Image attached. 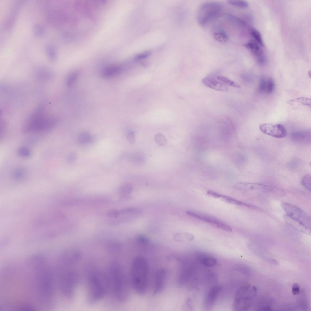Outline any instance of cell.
Wrapping results in <instances>:
<instances>
[{
  "mask_svg": "<svg viewBox=\"0 0 311 311\" xmlns=\"http://www.w3.org/2000/svg\"><path fill=\"white\" fill-rule=\"evenodd\" d=\"M106 274L109 290L117 300L120 302L125 301L129 294L128 286L121 267L117 263H113L109 267Z\"/></svg>",
  "mask_w": 311,
  "mask_h": 311,
  "instance_id": "1",
  "label": "cell"
},
{
  "mask_svg": "<svg viewBox=\"0 0 311 311\" xmlns=\"http://www.w3.org/2000/svg\"><path fill=\"white\" fill-rule=\"evenodd\" d=\"M87 289L89 303L93 304L101 300L109 289L107 274L99 271L92 273L89 278Z\"/></svg>",
  "mask_w": 311,
  "mask_h": 311,
  "instance_id": "2",
  "label": "cell"
},
{
  "mask_svg": "<svg viewBox=\"0 0 311 311\" xmlns=\"http://www.w3.org/2000/svg\"><path fill=\"white\" fill-rule=\"evenodd\" d=\"M148 266L145 259L137 256L133 260L131 267V277L133 287L139 294L142 295L146 292L147 285Z\"/></svg>",
  "mask_w": 311,
  "mask_h": 311,
  "instance_id": "3",
  "label": "cell"
},
{
  "mask_svg": "<svg viewBox=\"0 0 311 311\" xmlns=\"http://www.w3.org/2000/svg\"><path fill=\"white\" fill-rule=\"evenodd\" d=\"M43 105L39 106L31 114L24 128L26 132H39L50 130L54 125V118L46 116Z\"/></svg>",
  "mask_w": 311,
  "mask_h": 311,
  "instance_id": "4",
  "label": "cell"
},
{
  "mask_svg": "<svg viewBox=\"0 0 311 311\" xmlns=\"http://www.w3.org/2000/svg\"><path fill=\"white\" fill-rule=\"evenodd\" d=\"M256 289L255 286L246 285L240 288L236 294L233 303L235 310H246L249 309L255 296Z\"/></svg>",
  "mask_w": 311,
  "mask_h": 311,
  "instance_id": "5",
  "label": "cell"
},
{
  "mask_svg": "<svg viewBox=\"0 0 311 311\" xmlns=\"http://www.w3.org/2000/svg\"><path fill=\"white\" fill-rule=\"evenodd\" d=\"M234 187L240 190L255 191L274 197H282L286 194L285 192L282 189L260 183L238 182L234 185Z\"/></svg>",
  "mask_w": 311,
  "mask_h": 311,
  "instance_id": "6",
  "label": "cell"
},
{
  "mask_svg": "<svg viewBox=\"0 0 311 311\" xmlns=\"http://www.w3.org/2000/svg\"><path fill=\"white\" fill-rule=\"evenodd\" d=\"M223 9L222 5L215 2L205 3L198 11L197 19L199 23L204 26L210 21L218 16Z\"/></svg>",
  "mask_w": 311,
  "mask_h": 311,
  "instance_id": "7",
  "label": "cell"
},
{
  "mask_svg": "<svg viewBox=\"0 0 311 311\" xmlns=\"http://www.w3.org/2000/svg\"><path fill=\"white\" fill-rule=\"evenodd\" d=\"M281 206L287 215L311 229V217L305 211L295 205L287 202L282 203Z\"/></svg>",
  "mask_w": 311,
  "mask_h": 311,
  "instance_id": "8",
  "label": "cell"
},
{
  "mask_svg": "<svg viewBox=\"0 0 311 311\" xmlns=\"http://www.w3.org/2000/svg\"><path fill=\"white\" fill-rule=\"evenodd\" d=\"M186 213L191 217L208 223L221 229L229 232L232 231L228 224L211 215L193 210H188Z\"/></svg>",
  "mask_w": 311,
  "mask_h": 311,
  "instance_id": "9",
  "label": "cell"
},
{
  "mask_svg": "<svg viewBox=\"0 0 311 311\" xmlns=\"http://www.w3.org/2000/svg\"><path fill=\"white\" fill-rule=\"evenodd\" d=\"M259 128L264 134L276 138H284L287 134L285 127L281 124L264 123L260 126Z\"/></svg>",
  "mask_w": 311,
  "mask_h": 311,
  "instance_id": "10",
  "label": "cell"
},
{
  "mask_svg": "<svg viewBox=\"0 0 311 311\" xmlns=\"http://www.w3.org/2000/svg\"><path fill=\"white\" fill-rule=\"evenodd\" d=\"M207 193L208 195L212 197L220 199L221 200L229 203L236 205L242 206L255 210H262V209L257 206L248 204L233 198L222 195L212 191L208 190L207 192Z\"/></svg>",
  "mask_w": 311,
  "mask_h": 311,
  "instance_id": "11",
  "label": "cell"
},
{
  "mask_svg": "<svg viewBox=\"0 0 311 311\" xmlns=\"http://www.w3.org/2000/svg\"><path fill=\"white\" fill-rule=\"evenodd\" d=\"M167 277V272L163 269H158L155 275L154 285L153 294L156 295L163 289Z\"/></svg>",
  "mask_w": 311,
  "mask_h": 311,
  "instance_id": "12",
  "label": "cell"
},
{
  "mask_svg": "<svg viewBox=\"0 0 311 311\" xmlns=\"http://www.w3.org/2000/svg\"><path fill=\"white\" fill-rule=\"evenodd\" d=\"M202 81L207 87L216 91H227L229 89L227 85L211 77H205L202 79Z\"/></svg>",
  "mask_w": 311,
  "mask_h": 311,
  "instance_id": "13",
  "label": "cell"
},
{
  "mask_svg": "<svg viewBox=\"0 0 311 311\" xmlns=\"http://www.w3.org/2000/svg\"><path fill=\"white\" fill-rule=\"evenodd\" d=\"M244 46L255 56L257 61L259 64L264 65L265 63L266 59L262 50L256 42L253 40H250L246 43Z\"/></svg>",
  "mask_w": 311,
  "mask_h": 311,
  "instance_id": "14",
  "label": "cell"
},
{
  "mask_svg": "<svg viewBox=\"0 0 311 311\" xmlns=\"http://www.w3.org/2000/svg\"><path fill=\"white\" fill-rule=\"evenodd\" d=\"M222 288L219 285H215L211 288L208 292L205 299L204 306L206 308H210L214 303L220 292Z\"/></svg>",
  "mask_w": 311,
  "mask_h": 311,
  "instance_id": "15",
  "label": "cell"
},
{
  "mask_svg": "<svg viewBox=\"0 0 311 311\" xmlns=\"http://www.w3.org/2000/svg\"><path fill=\"white\" fill-rule=\"evenodd\" d=\"M283 218L287 224L296 230L308 234L310 233V228L306 227L299 222L292 219L287 214L284 216Z\"/></svg>",
  "mask_w": 311,
  "mask_h": 311,
  "instance_id": "16",
  "label": "cell"
},
{
  "mask_svg": "<svg viewBox=\"0 0 311 311\" xmlns=\"http://www.w3.org/2000/svg\"><path fill=\"white\" fill-rule=\"evenodd\" d=\"M121 68L119 66H109L105 68L103 70L102 73V76L105 78L110 77L118 74L121 72Z\"/></svg>",
  "mask_w": 311,
  "mask_h": 311,
  "instance_id": "17",
  "label": "cell"
},
{
  "mask_svg": "<svg viewBox=\"0 0 311 311\" xmlns=\"http://www.w3.org/2000/svg\"><path fill=\"white\" fill-rule=\"evenodd\" d=\"M199 260L201 264L206 267H213L216 265L217 263V260L215 258L210 256H201L199 258Z\"/></svg>",
  "mask_w": 311,
  "mask_h": 311,
  "instance_id": "18",
  "label": "cell"
},
{
  "mask_svg": "<svg viewBox=\"0 0 311 311\" xmlns=\"http://www.w3.org/2000/svg\"><path fill=\"white\" fill-rule=\"evenodd\" d=\"M92 139L91 134L89 132H84L80 133L78 136V140L81 144H86L90 142Z\"/></svg>",
  "mask_w": 311,
  "mask_h": 311,
  "instance_id": "19",
  "label": "cell"
},
{
  "mask_svg": "<svg viewBox=\"0 0 311 311\" xmlns=\"http://www.w3.org/2000/svg\"><path fill=\"white\" fill-rule=\"evenodd\" d=\"M214 37L217 41L222 42H226L228 39V37L225 32L221 29L216 30L214 33Z\"/></svg>",
  "mask_w": 311,
  "mask_h": 311,
  "instance_id": "20",
  "label": "cell"
},
{
  "mask_svg": "<svg viewBox=\"0 0 311 311\" xmlns=\"http://www.w3.org/2000/svg\"><path fill=\"white\" fill-rule=\"evenodd\" d=\"M132 162L136 165H141L145 161V155L141 152H136L132 154Z\"/></svg>",
  "mask_w": 311,
  "mask_h": 311,
  "instance_id": "21",
  "label": "cell"
},
{
  "mask_svg": "<svg viewBox=\"0 0 311 311\" xmlns=\"http://www.w3.org/2000/svg\"><path fill=\"white\" fill-rule=\"evenodd\" d=\"M217 78L218 80L226 85H227L238 88L241 87V86L239 84L228 77L222 76H218L217 77Z\"/></svg>",
  "mask_w": 311,
  "mask_h": 311,
  "instance_id": "22",
  "label": "cell"
},
{
  "mask_svg": "<svg viewBox=\"0 0 311 311\" xmlns=\"http://www.w3.org/2000/svg\"><path fill=\"white\" fill-rule=\"evenodd\" d=\"M251 35L260 45L264 46V43L260 33L258 30L252 29L250 31Z\"/></svg>",
  "mask_w": 311,
  "mask_h": 311,
  "instance_id": "23",
  "label": "cell"
},
{
  "mask_svg": "<svg viewBox=\"0 0 311 311\" xmlns=\"http://www.w3.org/2000/svg\"><path fill=\"white\" fill-rule=\"evenodd\" d=\"M156 142L159 145L163 146L166 145L167 140L165 136L162 134L159 133L156 134L155 137Z\"/></svg>",
  "mask_w": 311,
  "mask_h": 311,
  "instance_id": "24",
  "label": "cell"
},
{
  "mask_svg": "<svg viewBox=\"0 0 311 311\" xmlns=\"http://www.w3.org/2000/svg\"><path fill=\"white\" fill-rule=\"evenodd\" d=\"M302 184L308 190L311 191V179L310 174L306 175L302 179Z\"/></svg>",
  "mask_w": 311,
  "mask_h": 311,
  "instance_id": "25",
  "label": "cell"
},
{
  "mask_svg": "<svg viewBox=\"0 0 311 311\" xmlns=\"http://www.w3.org/2000/svg\"><path fill=\"white\" fill-rule=\"evenodd\" d=\"M228 2L230 4L240 8H245L248 5L247 2L244 0H229Z\"/></svg>",
  "mask_w": 311,
  "mask_h": 311,
  "instance_id": "26",
  "label": "cell"
},
{
  "mask_svg": "<svg viewBox=\"0 0 311 311\" xmlns=\"http://www.w3.org/2000/svg\"><path fill=\"white\" fill-rule=\"evenodd\" d=\"M77 77L78 75L75 73H72L68 75L66 80L67 86L70 87L74 84Z\"/></svg>",
  "mask_w": 311,
  "mask_h": 311,
  "instance_id": "27",
  "label": "cell"
},
{
  "mask_svg": "<svg viewBox=\"0 0 311 311\" xmlns=\"http://www.w3.org/2000/svg\"><path fill=\"white\" fill-rule=\"evenodd\" d=\"M275 88V84L273 80L271 78L268 79L267 81V84L265 91L266 93L268 94L272 93L274 91Z\"/></svg>",
  "mask_w": 311,
  "mask_h": 311,
  "instance_id": "28",
  "label": "cell"
},
{
  "mask_svg": "<svg viewBox=\"0 0 311 311\" xmlns=\"http://www.w3.org/2000/svg\"><path fill=\"white\" fill-rule=\"evenodd\" d=\"M132 186L129 183H125L121 185L120 188L119 190L121 193L124 194H128L132 190Z\"/></svg>",
  "mask_w": 311,
  "mask_h": 311,
  "instance_id": "29",
  "label": "cell"
},
{
  "mask_svg": "<svg viewBox=\"0 0 311 311\" xmlns=\"http://www.w3.org/2000/svg\"><path fill=\"white\" fill-rule=\"evenodd\" d=\"M18 153L20 156L24 157H27L30 155L29 150L26 148L21 147L18 151Z\"/></svg>",
  "mask_w": 311,
  "mask_h": 311,
  "instance_id": "30",
  "label": "cell"
},
{
  "mask_svg": "<svg viewBox=\"0 0 311 311\" xmlns=\"http://www.w3.org/2000/svg\"><path fill=\"white\" fill-rule=\"evenodd\" d=\"M295 101L303 105L311 106V99L309 98L302 97L296 99Z\"/></svg>",
  "mask_w": 311,
  "mask_h": 311,
  "instance_id": "31",
  "label": "cell"
},
{
  "mask_svg": "<svg viewBox=\"0 0 311 311\" xmlns=\"http://www.w3.org/2000/svg\"><path fill=\"white\" fill-rule=\"evenodd\" d=\"M267 84V81L265 77L262 78L260 82L258 91L259 92H261L265 90Z\"/></svg>",
  "mask_w": 311,
  "mask_h": 311,
  "instance_id": "32",
  "label": "cell"
},
{
  "mask_svg": "<svg viewBox=\"0 0 311 311\" xmlns=\"http://www.w3.org/2000/svg\"><path fill=\"white\" fill-rule=\"evenodd\" d=\"M127 138L128 142L130 144H133L135 140L134 132L132 131H129L127 133Z\"/></svg>",
  "mask_w": 311,
  "mask_h": 311,
  "instance_id": "33",
  "label": "cell"
},
{
  "mask_svg": "<svg viewBox=\"0 0 311 311\" xmlns=\"http://www.w3.org/2000/svg\"><path fill=\"white\" fill-rule=\"evenodd\" d=\"M300 292V286L297 283L294 284L292 288V292L294 295H298Z\"/></svg>",
  "mask_w": 311,
  "mask_h": 311,
  "instance_id": "34",
  "label": "cell"
},
{
  "mask_svg": "<svg viewBox=\"0 0 311 311\" xmlns=\"http://www.w3.org/2000/svg\"><path fill=\"white\" fill-rule=\"evenodd\" d=\"M76 154L74 152H72L69 154L68 156V159L69 161H72L76 159Z\"/></svg>",
  "mask_w": 311,
  "mask_h": 311,
  "instance_id": "35",
  "label": "cell"
},
{
  "mask_svg": "<svg viewBox=\"0 0 311 311\" xmlns=\"http://www.w3.org/2000/svg\"><path fill=\"white\" fill-rule=\"evenodd\" d=\"M149 53H142L141 54H140L137 56L136 57V58L137 59H141L145 58H146L149 55Z\"/></svg>",
  "mask_w": 311,
  "mask_h": 311,
  "instance_id": "36",
  "label": "cell"
},
{
  "mask_svg": "<svg viewBox=\"0 0 311 311\" xmlns=\"http://www.w3.org/2000/svg\"><path fill=\"white\" fill-rule=\"evenodd\" d=\"M23 173L22 171L19 170L15 173L14 175L15 177L19 178L22 176V175L23 174Z\"/></svg>",
  "mask_w": 311,
  "mask_h": 311,
  "instance_id": "37",
  "label": "cell"
},
{
  "mask_svg": "<svg viewBox=\"0 0 311 311\" xmlns=\"http://www.w3.org/2000/svg\"><path fill=\"white\" fill-rule=\"evenodd\" d=\"M299 134L300 135V136H301V135H300V134H299ZM302 135H303V134H302ZM302 135L301 136H300V137H302Z\"/></svg>",
  "mask_w": 311,
  "mask_h": 311,
  "instance_id": "38",
  "label": "cell"
}]
</instances>
